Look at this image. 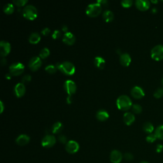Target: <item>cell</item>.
Masks as SVG:
<instances>
[{
  "instance_id": "31",
  "label": "cell",
  "mask_w": 163,
  "mask_h": 163,
  "mask_svg": "<svg viewBox=\"0 0 163 163\" xmlns=\"http://www.w3.org/2000/svg\"><path fill=\"white\" fill-rule=\"evenodd\" d=\"M132 111L135 114H140L142 112V107L138 104H135L132 105Z\"/></svg>"
},
{
  "instance_id": "22",
  "label": "cell",
  "mask_w": 163,
  "mask_h": 163,
  "mask_svg": "<svg viewBox=\"0 0 163 163\" xmlns=\"http://www.w3.org/2000/svg\"><path fill=\"white\" fill-rule=\"evenodd\" d=\"M40 40H41V36L40 34L36 32L31 33L29 38V42L33 44L38 43L40 41Z\"/></svg>"
},
{
  "instance_id": "9",
  "label": "cell",
  "mask_w": 163,
  "mask_h": 163,
  "mask_svg": "<svg viewBox=\"0 0 163 163\" xmlns=\"http://www.w3.org/2000/svg\"><path fill=\"white\" fill-rule=\"evenodd\" d=\"M79 148L80 147L78 143L77 142H75V141L73 140L68 141V143L66 144L65 147L66 150L67 151V152L71 154H74L77 153L79 150Z\"/></svg>"
},
{
  "instance_id": "28",
  "label": "cell",
  "mask_w": 163,
  "mask_h": 163,
  "mask_svg": "<svg viewBox=\"0 0 163 163\" xmlns=\"http://www.w3.org/2000/svg\"><path fill=\"white\" fill-rule=\"evenodd\" d=\"M50 54V50L48 48H43L40 53V57L42 59H45L46 57H47Z\"/></svg>"
},
{
  "instance_id": "39",
  "label": "cell",
  "mask_w": 163,
  "mask_h": 163,
  "mask_svg": "<svg viewBox=\"0 0 163 163\" xmlns=\"http://www.w3.org/2000/svg\"><path fill=\"white\" fill-rule=\"evenodd\" d=\"M97 3H98L101 6H108V2L107 1V0H98V1H97Z\"/></svg>"
},
{
  "instance_id": "17",
  "label": "cell",
  "mask_w": 163,
  "mask_h": 163,
  "mask_svg": "<svg viewBox=\"0 0 163 163\" xmlns=\"http://www.w3.org/2000/svg\"><path fill=\"white\" fill-rule=\"evenodd\" d=\"M29 141H30V138L29 136L26 135H20L17 138L16 143L20 146H24L29 142Z\"/></svg>"
},
{
  "instance_id": "21",
  "label": "cell",
  "mask_w": 163,
  "mask_h": 163,
  "mask_svg": "<svg viewBox=\"0 0 163 163\" xmlns=\"http://www.w3.org/2000/svg\"><path fill=\"white\" fill-rule=\"evenodd\" d=\"M94 63L96 67L100 68V69H103L105 66V59L101 57H100V56H97L94 58Z\"/></svg>"
},
{
  "instance_id": "43",
  "label": "cell",
  "mask_w": 163,
  "mask_h": 163,
  "mask_svg": "<svg viewBox=\"0 0 163 163\" xmlns=\"http://www.w3.org/2000/svg\"><path fill=\"white\" fill-rule=\"evenodd\" d=\"M62 30H63V31H64L65 33H66V32H68V27L66 26V25H64V26H63V27H62Z\"/></svg>"
},
{
  "instance_id": "27",
  "label": "cell",
  "mask_w": 163,
  "mask_h": 163,
  "mask_svg": "<svg viewBox=\"0 0 163 163\" xmlns=\"http://www.w3.org/2000/svg\"><path fill=\"white\" fill-rule=\"evenodd\" d=\"M3 11L6 14H11L14 11V6L12 3H7L3 7Z\"/></svg>"
},
{
  "instance_id": "35",
  "label": "cell",
  "mask_w": 163,
  "mask_h": 163,
  "mask_svg": "<svg viewBox=\"0 0 163 163\" xmlns=\"http://www.w3.org/2000/svg\"><path fill=\"white\" fill-rule=\"evenodd\" d=\"M124 159L126 160V161H132L133 159H134V156H133V155L131 153H125L124 155Z\"/></svg>"
},
{
  "instance_id": "6",
  "label": "cell",
  "mask_w": 163,
  "mask_h": 163,
  "mask_svg": "<svg viewBox=\"0 0 163 163\" xmlns=\"http://www.w3.org/2000/svg\"><path fill=\"white\" fill-rule=\"evenodd\" d=\"M10 73L14 76H18L23 73L24 70V66L20 63L12 64L9 68Z\"/></svg>"
},
{
  "instance_id": "38",
  "label": "cell",
  "mask_w": 163,
  "mask_h": 163,
  "mask_svg": "<svg viewBox=\"0 0 163 163\" xmlns=\"http://www.w3.org/2000/svg\"><path fill=\"white\" fill-rule=\"evenodd\" d=\"M61 33L60 31H59V30H55L53 32L52 36H53V38L54 39H57V38H59V37L61 36Z\"/></svg>"
},
{
  "instance_id": "26",
  "label": "cell",
  "mask_w": 163,
  "mask_h": 163,
  "mask_svg": "<svg viewBox=\"0 0 163 163\" xmlns=\"http://www.w3.org/2000/svg\"><path fill=\"white\" fill-rule=\"evenodd\" d=\"M154 134L157 138L159 139H163V125H159L156 128Z\"/></svg>"
},
{
  "instance_id": "10",
  "label": "cell",
  "mask_w": 163,
  "mask_h": 163,
  "mask_svg": "<svg viewBox=\"0 0 163 163\" xmlns=\"http://www.w3.org/2000/svg\"><path fill=\"white\" fill-rule=\"evenodd\" d=\"M42 64V63L40 57L38 56H35V57H32L30 59V61H29V62L28 66H29V68H30L32 71H36L40 68Z\"/></svg>"
},
{
  "instance_id": "2",
  "label": "cell",
  "mask_w": 163,
  "mask_h": 163,
  "mask_svg": "<svg viewBox=\"0 0 163 163\" xmlns=\"http://www.w3.org/2000/svg\"><path fill=\"white\" fill-rule=\"evenodd\" d=\"M117 106L121 110H128L132 107L131 100L126 95H121L117 100Z\"/></svg>"
},
{
  "instance_id": "46",
  "label": "cell",
  "mask_w": 163,
  "mask_h": 163,
  "mask_svg": "<svg viewBox=\"0 0 163 163\" xmlns=\"http://www.w3.org/2000/svg\"><path fill=\"white\" fill-rule=\"evenodd\" d=\"M5 77H6V78H9V79H10V78H11V74H10V73H9V74H6V75H5Z\"/></svg>"
},
{
  "instance_id": "32",
  "label": "cell",
  "mask_w": 163,
  "mask_h": 163,
  "mask_svg": "<svg viewBox=\"0 0 163 163\" xmlns=\"http://www.w3.org/2000/svg\"><path fill=\"white\" fill-rule=\"evenodd\" d=\"M157 139V137L155 136V134H150L148 135L146 138V140H147V142H149V143H153L154 142L155 140H156Z\"/></svg>"
},
{
  "instance_id": "5",
  "label": "cell",
  "mask_w": 163,
  "mask_h": 163,
  "mask_svg": "<svg viewBox=\"0 0 163 163\" xmlns=\"http://www.w3.org/2000/svg\"><path fill=\"white\" fill-rule=\"evenodd\" d=\"M151 57L155 61L163 59V45H158L151 50Z\"/></svg>"
},
{
  "instance_id": "49",
  "label": "cell",
  "mask_w": 163,
  "mask_h": 163,
  "mask_svg": "<svg viewBox=\"0 0 163 163\" xmlns=\"http://www.w3.org/2000/svg\"><path fill=\"white\" fill-rule=\"evenodd\" d=\"M140 163H149V162H147V161H142V162H141Z\"/></svg>"
},
{
  "instance_id": "45",
  "label": "cell",
  "mask_w": 163,
  "mask_h": 163,
  "mask_svg": "<svg viewBox=\"0 0 163 163\" xmlns=\"http://www.w3.org/2000/svg\"><path fill=\"white\" fill-rule=\"evenodd\" d=\"M6 59H2V61H1V64H2V65H5V64H6Z\"/></svg>"
},
{
  "instance_id": "3",
  "label": "cell",
  "mask_w": 163,
  "mask_h": 163,
  "mask_svg": "<svg viewBox=\"0 0 163 163\" xmlns=\"http://www.w3.org/2000/svg\"><path fill=\"white\" fill-rule=\"evenodd\" d=\"M102 6L98 3L89 4L86 8V13L89 17H94L98 16L101 12Z\"/></svg>"
},
{
  "instance_id": "20",
  "label": "cell",
  "mask_w": 163,
  "mask_h": 163,
  "mask_svg": "<svg viewBox=\"0 0 163 163\" xmlns=\"http://www.w3.org/2000/svg\"><path fill=\"white\" fill-rule=\"evenodd\" d=\"M96 117L100 121H105L109 117V114L106 110H100L96 114Z\"/></svg>"
},
{
  "instance_id": "19",
  "label": "cell",
  "mask_w": 163,
  "mask_h": 163,
  "mask_svg": "<svg viewBox=\"0 0 163 163\" xmlns=\"http://www.w3.org/2000/svg\"><path fill=\"white\" fill-rule=\"evenodd\" d=\"M120 62L122 66H128L131 62V56L128 53H124L121 54L120 57Z\"/></svg>"
},
{
  "instance_id": "15",
  "label": "cell",
  "mask_w": 163,
  "mask_h": 163,
  "mask_svg": "<svg viewBox=\"0 0 163 163\" xmlns=\"http://www.w3.org/2000/svg\"><path fill=\"white\" fill-rule=\"evenodd\" d=\"M14 92L18 98L24 96L26 92V87L23 83H18L14 88Z\"/></svg>"
},
{
  "instance_id": "18",
  "label": "cell",
  "mask_w": 163,
  "mask_h": 163,
  "mask_svg": "<svg viewBox=\"0 0 163 163\" xmlns=\"http://www.w3.org/2000/svg\"><path fill=\"white\" fill-rule=\"evenodd\" d=\"M123 120L124 123L126 125H131L135 121V115L131 112H126L124 114Z\"/></svg>"
},
{
  "instance_id": "50",
  "label": "cell",
  "mask_w": 163,
  "mask_h": 163,
  "mask_svg": "<svg viewBox=\"0 0 163 163\" xmlns=\"http://www.w3.org/2000/svg\"><path fill=\"white\" fill-rule=\"evenodd\" d=\"M162 86H163V78H162Z\"/></svg>"
},
{
  "instance_id": "30",
  "label": "cell",
  "mask_w": 163,
  "mask_h": 163,
  "mask_svg": "<svg viewBox=\"0 0 163 163\" xmlns=\"http://www.w3.org/2000/svg\"><path fill=\"white\" fill-rule=\"evenodd\" d=\"M57 66L53 65V64H49L48 65L47 67L45 68V70L49 73H54L56 72V70H57Z\"/></svg>"
},
{
  "instance_id": "48",
  "label": "cell",
  "mask_w": 163,
  "mask_h": 163,
  "mask_svg": "<svg viewBox=\"0 0 163 163\" xmlns=\"http://www.w3.org/2000/svg\"><path fill=\"white\" fill-rule=\"evenodd\" d=\"M151 2H152V3H158V1H153V0H152Z\"/></svg>"
},
{
  "instance_id": "8",
  "label": "cell",
  "mask_w": 163,
  "mask_h": 163,
  "mask_svg": "<svg viewBox=\"0 0 163 163\" xmlns=\"http://www.w3.org/2000/svg\"><path fill=\"white\" fill-rule=\"evenodd\" d=\"M64 88L66 92L69 94V96H71L73 94H75L77 91V85L73 80H67L64 82Z\"/></svg>"
},
{
  "instance_id": "11",
  "label": "cell",
  "mask_w": 163,
  "mask_h": 163,
  "mask_svg": "<svg viewBox=\"0 0 163 163\" xmlns=\"http://www.w3.org/2000/svg\"><path fill=\"white\" fill-rule=\"evenodd\" d=\"M11 50L10 43L6 41H2L0 42V54L4 57L8 55Z\"/></svg>"
},
{
  "instance_id": "24",
  "label": "cell",
  "mask_w": 163,
  "mask_h": 163,
  "mask_svg": "<svg viewBox=\"0 0 163 163\" xmlns=\"http://www.w3.org/2000/svg\"><path fill=\"white\" fill-rule=\"evenodd\" d=\"M63 129V125L61 122H57L53 125L52 128V131L54 134H56V133L60 132Z\"/></svg>"
},
{
  "instance_id": "40",
  "label": "cell",
  "mask_w": 163,
  "mask_h": 163,
  "mask_svg": "<svg viewBox=\"0 0 163 163\" xmlns=\"http://www.w3.org/2000/svg\"><path fill=\"white\" fill-rule=\"evenodd\" d=\"M50 33V29L49 28H48V27H45V28H44V29H43V30L42 31V33L43 35H45V36L49 34Z\"/></svg>"
},
{
  "instance_id": "42",
  "label": "cell",
  "mask_w": 163,
  "mask_h": 163,
  "mask_svg": "<svg viewBox=\"0 0 163 163\" xmlns=\"http://www.w3.org/2000/svg\"><path fill=\"white\" fill-rule=\"evenodd\" d=\"M66 101L68 103V104H70V103H72V98L71 96H68L67 98H66Z\"/></svg>"
},
{
  "instance_id": "34",
  "label": "cell",
  "mask_w": 163,
  "mask_h": 163,
  "mask_svg": "<svg viewBox=\"0 0 163 163\" xmlns=\"http://www.w3.org/2000/svg\"><path fill=\"white\" fill-rule=\"evenodd\" d=\"M121 5L125 8H128V7L131 6L132 5V1H131V0H123L121 2Z\"/></svg>"
},
{
  "instance_id": "14",
  "label": "cell",
  "mask_w": 163,
  "mask_h": 163,
  "mask_svg": "<svg viewBox=\"0 0 163 163\" xmlns=\"http://www.w3.org/2000/svg\"><path fill=\"white\" fill-rule=\"evenodd\" d=\"M135 5L139 10L145 11L149 9L150 2L148 0H136Z\"/></svg>"
},
{
  "instance_id": "37",
  "label": "cell",
  "mask_w": 163,
  "mask_h": 163,
  "mask_svg": "<svg viewBox=\"0 0 163 163\" xmlns=\"http://www.w3.org/2000/svg\"><path fill=\"white\" fill-rule=\"evenodd\" d=\"M59 142L63 144H65V143L66 144L68 143L67 138H66V136H64V135H61L59 136Z\"/></svg>"
},
{
  "instance_id": "47",
  "label": "cell",
  "mask_w": 163,
  "mask_h": 163,
  "mask_svg": "<svg viewBox=\"0 0 163 163\" xmlns=\"http://www.w3.org/2000/svg\"><path fill=\"white\" fill-rule=\"evenodd\" d=\"M152 13H156L157 12V9L156 8H154V9H152V11H151Z\"/></svg>"
},
{
  "instance_id": "44",
  "label": "cell",
  "mask_w": 163,
  "mask_h": 163,
  "mask_svg": "<svg viewBox=\"0 0 163 163\" xmlns=\"http://www.w3.org/2000/svg\"><path fill=\"white\" fill-rule=\"evenodd\" d=\"M0 105H1V111H0V112H1V113H2L4 110V105L2 101H0Z\"/></svg>"
},
{
  "instance_id": "7",
  "label": "cell",
  "mask_w": 163,
  "mask_h": 163,
  "mask_svg": "<svg viewBox=\"0 0 163 163\" xmlns=\"http://www.w3.org/2000/svg\"><path fill=\"white\" fill-rule=\"evenodd\" d=\"M56 143V139L54 135H47L42 140V145L45 148L53 147Z\"/></svg>"
},
{
  "instance_id": "25",
  "label": "cell",
  "mask_w": 163,
  "mask_h": 163,
  "mask_svg": "<svg viewBox=\"0 0 163 163\" xmlns=\"http://www.w3.org/2000/svg\"><path fill=\"white\" fill-rule=\"evenodd\" d=\"M143 129L145 132L151 134V132H152L154 129V128L151 122H146L143 125Z\"/></svg>"
},
{
  "instance_id": "13",
  "label": "cell",
  "mask_w": 163,
  "mask_h": 163,
  "mask_svg": "<svg viewBox=\"0 0 163 163\" xmlns=\"http://www.w3.org/2000/svg\"><path fill=\"white\" fill-rule=\"evenodd\" d=\"M131 93L132 97H134L136 99L142 98L145 96V93L142 88H141L139 86H135L134 87H132Z\"/></svg>"
},
{
  "instance_id": "41",
  "label": "cell",
  "mask_w": 163,
  "mask_h": 163,
  "mask_svg": "<svg viewBox=\"0 0 163 163\" xmlns=\"http://www.w3.org/2000/svg\"><path fill=\"white\" fill-rule=\"evenodd\" d=\"M163 150V145L161 144H158L156 147V152L158 153H161Z\"/></svg>"
},
{
  "instance_id": "12",
  "label": "cell",
  "mask_w": 163,
  "mask_h": 163,
  "mask_svg": "<svg viewBox=\"0 0 163 163\" xmlns=\"http://www.w3.org/2000/svg\"><path fill=\"white\" fill-rule=\"evenodd\" d=\"M110 161L112 163H120L123 158L122 153L117 150L112 151L110 154Z\"/></svg>"
},
{
  "instance_id": "1",
  "label": "cell",
  "mask_w": 163,
  "mask_h": 163,
  "mask_svg": "<svg viewBox=\"0 0 163 163\" xmlns=\"http://www.w3.org/2000/svg\"><path fill=\"white\" fill-rule=\"evenodd\" d=\"M57 68L63 73L67 75H72L75 71V67L73 63L69 61H64L63 63H57Z\"/></svg>"
},
{
  "instance_id": "33",
  "label": "cell",
  "mask_w": 163,
  "mask_h": 163,
  "mask_svg": "<svg viewBox=\"0 0 163 163\" xmlns=\"http://www.w3.org/2000/svg\"><path fill=\"white\" fill-rule=\"evenodd\" d=\"M13 2L18 6H23L27 3V0H13Z\"/></svg>"
},
{
  "instance_id": "36",
  "label": "cell",
  "mask_w": 163,
  "mask_h": 163,
  "mask_svg": "<svg viewBox=\"0 0 163 163\" xmlns=\"http://www.w3.org/2000/svg\"><path fill=\"white\" fill-rule=\"evenodd\" d=\"M31 80V77L29 75H24L23 78H22V82H23V84H26L29 82Z\"/></svg>"
},
{
  "instance_id": "4",
  "label": "cell",
  "mask_w": 163,
  "mask_h": 163,
  "mask_svg": "<svg viewBox=\"0 0 163 163\" xmlns=\"http://www.w3.org/2000/svg\"><path fill=\"white\" fill-rule=\"evenodd\" d=\"M23 16L29 20H34L38 16V10L33 5H27L23 9Z\"/></svg>"
},
{
  "instance_id": "23",
  "label": "cell",
  "mask_w": 163,
  "mask_h": 163,
  "mask_svg": "<svg viewBox=\"0 0 163 163\" xmlns=\"http://www.w3.org/2000/svg\"><path fill=\"white\" fill-rule=\"evenodd\" d=\"M103 17L107 23H109L114 20V13L110 10H105L103 13Z\"/></svg>"
},
{
  "instance_id": "16",
  "label": "cell",
  "mask_w": 163,
  "mask_h": 163,
  "mask_svg": "<svg viewBox=\"0 0 163 163\" xmlns=\"http://www.w3.org/2000/svg\"><path fill=\"white\" fill-rule=\"evenodd\" d=\"M63 41L68 45H73L75 42V36L71 32H66L63 37Z\"/></svg>"
},
{
  "instance_id": "29",
  "label": "cell",
  "mask_w": 163,
  "mask_h": 163,
  "mask_svg": "<svg viewBox=\"0 0 163 163\" xmlns=\"http://www.w3.org/2000/svg\"><path fill=\"white\" fill-rule=\"evenodd\" d=\"M154 96L155 98H161L163 96V88L159 87L154 93Z\"/></svg>"
}]
</instances>
